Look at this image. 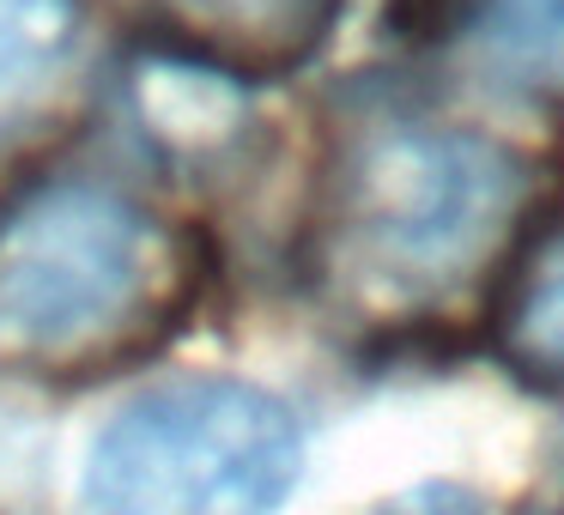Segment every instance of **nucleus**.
<instances>
[{"label":"nucleus","mask_w":564,"mask_h":515,"mask_svg":"<svg viewBox=\"0 0 564 515\" xmlns=\"http://www.w3.org/2000/svg\"><path fill=\"white\" fill-rule=\"evenodd\" d=\"M183 292V231L122 176L55 171L0 195V376L122 364L171 328Z\"/></svg>","instance_id":"f257e3e1"},{"label":"nucleus","mask_w":564,"mask_h":515,"mask_svg":"<svg viewBox=\"0 0 564 515\" xmlns=\"http://www.w3.org/2000/svg\"><path fill=\"white\" fill-rule=\"evenodd\" d=\"M534 188V158L474 122H370L328 176L334 280L389 309L449 304L522 243Z\"/></svg>","instance_id":"f03ea898"},{"label":"nucleus","mask_w":564,"mask_h":515,"mask_svg":"<svg viewBox=\"0 0 564 515\" xmlns=\"http://www.w3.org/2000/svg\"><path fill=\"white\" fill-rule=\"evenodd\" d=\"M310 473V418L256 376L188 370L134 388L74 479L79 515H280Z\"/></svg>","instance_id":"7ed1b4c3"},{"label":"nucleus","mask_w":564,"mask_h":515,"mask_svg":"<svg viewBox=\"0 0 564 515\" xmlns=\"http://www.w3.org/2000/svg\"><path fill=\"white\" fill-rule=\"evenodd\" d=\"M122 79L128 116L152 146V158L183 164V171L231 158L256 122V79L207 62V55L171 50V43H147Z\"/></svg>","instance_id":"20e7f679"},{"label":"nucleus","mask_w":564,"mask_h":515,"mask_svg":"<svg viewBox=\"0 0 564 515\" xmlns=\"http://www.w3.org/2000/svg\"><path fill=\"white\" fill-rule=\"evenodd\" d=\"M134 13L171 50L261 79L310 62L328 43L340 0H134Z\"/></svg>","instance_id":"39448f33"},{"label":"nucleus","mask_w":564,"mask_h":515,"mask_svg":"<svg viewBox=\"0 0 564 515\" xmlns=\"http://www.w3.org/2000/svg\"><path fill=\"white\" fill-rule=\"evenodd\" d=\"M91 62L86 0H0V152L55 116Z\"/></svg>","instance_id":"423d86ee"},{"label":"nucleus","mask_w":564,"mask_h":515,"mask_svg":"<svg viewBox=\"0 0 564 515\" xmlns=\"http://www.w3.org/2000/svg\"><path fill=\"white\" fill-rule=\"evenodd\" d=\"M467 50L498 91L564 110V0H479Z\"/></svg>","instance_id":"0eeeda50"},{"label":"nucleus","mask_w":564,"mask_h":515,"mask_svg":"<svg viewBox=\"0 0 564 515\" xmlns=\"http://www.w3.org/2000/svg\"><path fill=\"white\" fill-rule=\"evenodd\" d=\"M498 352L534 382H564V219L528 237L498 304Z\"/></svg>","instance_id":"6e6552de"},{"label":"nucleus","mask_w":564,"mask_h":515,"mask_svg":"<svg viewBox=\"0 0 564 515\" xmlns=\"http://www.w3.org/2000/svg\"><path fill=\"white\" fill-rule=\"evenodd\" d=\"M43 449H50V442H43V413H37V401L25 394V382L7 376V388H0V503L13 497V491L31 485Z\"/></svg>","instance_id":"1a4fd4ad"},{"label":"nucleus","mask_w":564,"mask_h":515,"mask_svg":"<svg viewBox=\"0 0 564 515\" xmlns=\"http://www.w3.org/2000/svg\"><path fill=\"white\" fill-rule=\"evenodd\" d=\"M377 515H491V509H486L479 491L455 485V479H425V485H413V491H394Z\"/></svg>","instance_id":"9d476101"},{"label":"nucleus","mask_w":564,"mask_h":515,"mask_svg":"<svg viewBox=\"0 0 564 515\" xmlns=\"http://www.w3.org/2000/svg\"><path fill=\"white\" fill-rule=\"evenodd\" d=\"M540 515H564V503H558V509H540Z\"/></svg>","instance_id":"9b49d317"}]
</instances>
